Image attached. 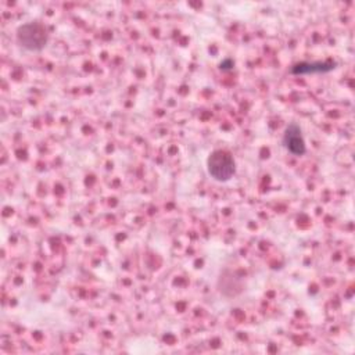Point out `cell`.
<instances>
[{
	"mask_svg": "<svg viewBox=\"0 0 355 355\" xmlns=\"http://www.w3.org/2000/svg\"><path fill=\"white\" fill-rule=\"evenodd\" d=\"M49 35L40 22H28L18 28L17 40L28 51H40L47 43Z\"/></svg>",
	"mask_w": 355,
	"mask_h": 355,
	"instance_id": "obj_1",
	"label": "cell"
},
{
	"mask_svg": "<svg viewBox=\"0 0 355 355\" xmlns=\"http://www.w3.org/2000/svg\"><path fill=\"white\" fill-rule=\"evenodd\" d=\"M209 175L218 182L229 180L236 171V164L230 153L225 150H215L207 159Z\"/></svg>",
	"mask_w": 355,
	"mask_h": 355,
	"instance_id": "obj_2",
	"label": "cell"
},
{
	"mask_svg": "<svg viewBox=\"0 0 355 355\" xmlns=\"http://www.w3.org/2000/svg\"><path fill=\"white\" fill-rule=\"evenodd\" d=\"M284 147L294 155H302L305 153V140L301 128L295 123H290L283 135Z\"/></svg>",
	"mask_w": 355,
	"mask_h": 355,
	"instance_id": "obj_3",
	"label": "cell"
},
{
	"mask_svg": "<svg viewBox=\"0 0 355 355\" xmlns=\"http://www.w3.org/2000/svg\"><path fill=\"white\" fill-rule=\"evenodd\" d=\"M336 67L334 62H298L291 68V73L294 75H309V73H324L333 71Z\"/></svg>",
	"mask_w": 355,
	"mask_h": 355,
	"instance_id": "obj_4",
	"label": "cell"
}]
</instances>
